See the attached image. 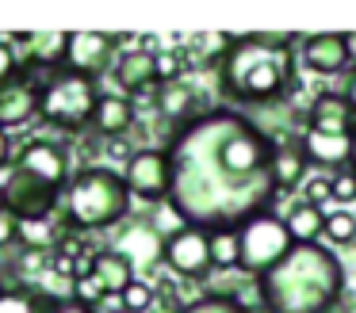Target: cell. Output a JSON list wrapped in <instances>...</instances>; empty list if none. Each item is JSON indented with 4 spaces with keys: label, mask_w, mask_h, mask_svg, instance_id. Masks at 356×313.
Wrapping results in <instances>:
<instances>
[{
    "label": "cell",
    "mask_w": 356,
    "mask_h": 313,
    "mask_svg": "<svg viewBox=\"0 0 356 313\" xmlns=\"http://www.w3.org/2000/svg\"><path fill=\"white\" fill-rule=\"evenodd\" d=\"M165 264L180 279H200L211 271V237L203 226H188L184 233L165 241Z\"/></svg>",
    "instance_id": "10"
},
{
    "label": "cell",
    "mask_w": 356,
    "mask_h": 313,
    "mask_svg": "<svg viewBox=\"0 0 356 313\" xmlns=\"http://www.w3.org/2000/svg\"><path fill=\"white\" fill-rule=\"evenodd\" d=\"M207 237H211V267H218V271H238V264H241L238 226H215V229H207Z\"/></svg>",
    "instance_id": "23"
},
{
    "label": "cell",
    "mask_w": 356,
    "mask_h": 313,
    "mask_svg": "<svg viewBox=\"0 0 356 313\" xmlns=\"http://www.w3.org/2000/svg\"><path fill=\"white\" fill-rule=\"evenodd\" d=\"M62 206V191L50 187L47 180H39L27 168H12L8 180H4V214H8L16 226L24 221H47L50 214Z\"/></svg>",
    "instance_id": "7"
},
{
    "label": "cell",
    "mask_w": 356,
    "mask_h": 313,
    "mask_svg": "<svg viewBox=\"0 0 356 313\" xmlns=\"http://www.w3.org/2000/svg\"><path fill=\"white\" fill-rule=\"evenodd\" d=\"M58 302H47L31 290H0V313H50Z\"/></svg>",
    "instance_id": "25"
},
{
    "label": "cell",
    "mask_w": 356,
    "mask_h": 313,
    "mask_svg": "<svg viewBox=\"0 0 356 313\" xmlns=\"http://www.w3.org/2000/svg\"><path fill=\"white\" fill-rule=\"evenodd\" d=\"M73 298L77 302H85V305H96V302H104V287L96 282V275L92 271H81V275H73Z\"/></svg>",
    "instance_id": "30"
},
{
    "label": "cell",
    "mask_w": 356,
    "mask_h": 313,
    "mask_svg": "<svg viewBox=\"0 0 356 313\" xmlns=\"http://www.w3.org/2000/svg\"><path fill=\"white\" fill-rule=\"evenodd\" d=\"M307 130L353 137L356 134V111L348 107V99L341 96V92H322L307 111Z\"/></svg>",
    "instance_id": "15"
},
{
    "label": "cell",
    "mask_w": 356,
    "mask_h": 313,
    "mask_svg": "<svg viewBox=\"0 0 356 313\" xmlns=\"http://www.w3.org/2000/svg\"><path fill=\"white\" fill-rule=\"evenodd\" d=\"M115 50H119L115 35H104V31H70V42H65V65L62 69L96 81L104 69L115 65V58H119Z\"/></svg>",
    "instance_id": "9"
},
{
    "label": "cell",
    "mask_w": 356,
    "mask_h": 313,
    "mask_svg": "<svg viewBox=\"0 0 356 313\" xmlns=\"http://www.w3.org/2000/svg\"><path fill=\"white\" fill-rule=\"evenodd\" d=\"M12 160V137H8V130H0V168Z\"/></svg>",
    "instance_id": "37"
},
{
    "label": "cell",
    "mask_w": 356,
    "mask_h": 313,
    "mask_svg": "<svg viewBox=\"0 0 356 313\" xmlns=\"http://www.w3.org/2000/svg\"><path fill=\"white\" fill-rule=\"evenodd\" d=\"M353 172H356V134H353Z\"/></svg>",
    "instance_id": "40"
},
{
    "label": "cell",
    "mask_w": 356,
    "mask_h": 313,
    "mask_svg": "<svg viewBox=\"0 0 356 313\" xmlns=\"http://www.w3.org/2000/svg\"><path fill=\"white\" fill-rule=\"evenodd\" d=\"M284 226L295 244H318V237L325 233V214H322V206L307 203V198H295L284 214Z\"/></svg>",
    "instance_id": "22"
},
{
    "label": "cell",
    "mask_w": 356,
    "mask_h": 313,
    "mask_svg": "<svg viewBox=\"0 0 356 313\" xmlns=\"http://www.w3.org/2000/svg\"><path fill=\"white\" fill-rule=\"evenodd\" d=\"M96 103H100V88L81 73L58 69L47 81H39V119L58 130L81 134L85 126H92Z\"/></svg>",
    "instance_id": "5"
},
{
    "label": "cell",
    "mask_w": 356,
    "mask_h": 313,
    "mask_svg": "<svg viewBox=\"0 0 356 313\" xmlns=\"http://www.w3.org/2000/svg\"><path fill=\"white\" fill-rule=\"evenodd\" d=\"M299 149H302V157H307V164H318V168H337V172H345V168L353 164V137H345V134L302 130Z\"/></svg>",
    "instance_id": "16"
},
{
    "label": "cell",
    "mask_w": 356,
    "mask_h": 313,
    "mask_svg": "<svg viewBox=\"0 0 356 313\" xmlns=\"http://www.w3.org/2000/svg\"><path fill=\"white\" fill-rule=\"evenodd\" d=\"M238 237H241V264H238V271L241 275H253V279L268 275L272 267H276L280 260L295 248V241H291V233H287L284 218L272 214V210L253 214L249 221H241Z\"/></svg>",
    "instance_id": "6"
},
{
    "label": "cell",
    "mask_w": 356,
    "mask_h": 313,
    "mask_svg": "<svg viewBox=\"0 0 356 313\" xmlns=\"http://www.w3.org/2000/svg\"><path fill=\"white\" fill-rule=\"evenodd\" d=\"M272 137H264L241 111H203L177 126L169 142L172 195L169 203L188 226H241L272 206L268 160Z\"/></svg>",
    "instance_id": "1"
},
{
    "label": "cell",
    "mask_w": 356,
    "mask_h": 313,
    "mask_svg": "<svg viewBox=\"0 0 356 313\" xmlns=\"http://www.w3.org/2000/svg\"><path fill=\"white\" fill-rule=\"evenodd\" d=\"M345 290V267L322 244H295L257 279L264 313H330Z\"/></svg>",
    "instance_id": "2"
},
{
    "label": "cell",
    "mask_w": 356,
    "mask_h": 313,
    "mask_svg": "<svg viewBox=\"0 0 356 313\" xmlns=\"http://www.w3.org/2000/svg\"><path fill=\"white\" fill-rule=\"evenodd\" d=\"M154 99H157V111H161V119H169V122L188 126L192 119H200V92H195L188 81L161 84Z\"/></svg>",
    "instance_id": "18"
},
{
    "label": "cell",
    "mask_w": 356,
    "mask_h": 313,
    "mask_svg": "<svg viewBox=\"0 0 356 313\" xmlns=\"http://www.w3.org/2000/svg\"><path fill=\"white\" fill-rule=\"evenodd\" d=\"M111 76H115V84L123 92H146L157 84V73H154V53L138 50V46H131V50H119L115 65H111Z\"/></svg>",
    "instance_id": "17"
},
{
    "label": "cell",
    "mask_w": 356,
    "mask_h": 313,
    "mask_svg": "<svg viewBox=\"0 0 356 313\" xmlns=\"http://www.w3.org/2000/svg\"><path fill=\"white\" fill-rule=\"evenodd\" d=\"M325 237H330L333 244H353L356 241V214L353 210H333L325 214Z\"/></svg>",
    "instance_id": "28"
},
{
    "label": "cell",
    "mask_w": 356,
    "mask_h": 313,
    "mask_svg": "<svg viewBox=\"0 0 356 313\" xmlns=\"http://www.w3.org/2000/svg\"><path fill=\"white\" fill-rule=\"evenodd\" d=\"M353 313H356V305H353Z\"/></svg>",
    "instance_id": "41"
},
{
    "label": "cell",
    "mask_w": 356,
    "mask_h": 313,
    "mask_svg": "<svg viewBox=\"0 0 356 313\" xmlns=\"http://www.w3.org/2000/svg\"><path fill=\"white\" fill-rule=\"evenodd\" d=\"M341 96H345L348 107L356 111V69H348V73H345V88H341Z\"/></svg>",
    "instance_id": "36"
},
{
    "label": "cell",
    "mask_w": 356,
    "mask_h": 313,
    "mask_svg": "<svg viewBox=\"0 0 356 313\" xmlns=\"http://www.w3.org/2000/svg\"><path fill=\"white\" fill-rule=\"evenodd\" d=\"M119 313H123V310H119Z\"/></svg>",
    "instance_id": "42"
},
{
    "label": "cell",
    "mask_w": 356,
    "mask_h": 313,
    "mask_svg": "<svg viewBox=\"0 0 356 313\" xmlns=\"http://www.w3.org/2000/svg\"><path fill=\"white\" fill-rule=\"evenodd\" d=\"M19 76V53L12 50L8 38H0V84H8Z\"/></svg>",
    "instance_id": "32"
},
{
    "label": "cell",
    "mask_w": 356,
    "mask_h": 313,
    "mask_svg": "<svg viewBox=\"0 0 356 313\" xmlns=\"http://www.w3.org/2000/svg\"><path fill=\"white\" fill-rule=\"evenodd\" d=\"M0 218H4V183H0Z\"/></svg>",
    "instance_id": "39"
},
{
    "label": "cell",
    "mask_w": 356,
    "mask_h": 313,
    "mask_svg": "<svg viewBox=\"0 0 356 313\" xmlns=\"http://www.w3.org/2000/svg\"><path fill=\"white\" fill-rule=\"evenodd\" d=\"M149 226H154L165 241H169V237H177V233H184V229H188V218L172 203H161V206H157V214L149 218Z\"/></svg>",
    "instance_id": "29"
},
{
    "label": "cell",
    "mask_w": 356,
    "mask_h": 313,
    "mask_svg": "<svg viewBox=\"0 0 356 313\" xmlns=\"http://www.w3.org/2000/svg\"><path fill=\"white\" fill-rule=\"evenodd\" d=\"M345 42H348V61L356 65V31H353V35H345Z\"/></svg>",
    "instance_id": "38"
},
{
    "label": "cell",
    "mask_w": 356,
    "mask_h": 313,
    "mask_svg": "<svg viewBox=\"0 0 356 313\" xmlns=\"http://www.w3.org/2000/svg\"><path fill=\"white\" fill-rule=\"evenodd\" d=\"M104 153L115 157V160H131L134 157V149L127 145V137H104Z\"/></svg>",
    "instance_id": "33"
},
{
    "label": "cell",
    "mask_w": 356,
    "mask_h": 313,
    "mask_svg": "<svg viewBox=\"0 0 356 313\" xmlns=\"http://www.w3.org/2000/svg\"><path fill=\"white\" fill-rule=\"evenodd\" d=\"M19 168L35 172L39 180H47L50 187H58V191H65V183H70V153L58 142H42V137L27 142L24 149H19Z\"/></svg>",
    "instance_id": "12"
},
{
    "label": "cell",
    "mask_w": 356,
    "mask_h": 313,
    "mask_svg": "<svg viewBox=\"0 0 356 313\" xmlns=\"http://www.w3.org/2000/svg\"><path fill=\"white\" fill-rule=\"evenodd\" d=\"M88 271L96 275V282L104 287V294H123L127 287L134 282V267L127 256H119L115 248H100L88 264Z\"/></svg>",
    "instance_id": "20"
},
{
    "label": "cell",
    "mask_w": 356,
    "mask_h": 313,
    "mask_svg": "<svg viewBox=\"0 0 356 313\" xmlns=\"http://www.w3.org/2000/svg\"><path fill=\"white\" fill-rule=\"evenodd\" d=\"M111 248H115L119 256L131 260L134 271H149L154 264H165V237L157 233L149 221H134V226H127Z\"/></svg>",
    "instance_id": "13"
},
{
    "label": "cell",
    "mask_w": 356,
    "mask_h": 313,
    "mask_svg": "<svg viewBox=\"0 0 356 313\" xmlns=\"http://www.w3.org/2000/svg\"><path fill=\"white\" fill-rule=\"evenodd\" d=\"M39 115V81L19 73L16 81L0 84V130L24 126Z\"/></svg>",
    "instance_id": "14"
},
{
    "label": "cell",
    "mask_w": 356,
    "mask_h": 313,
    "mask_svg": "<svg viewBox=\"0 0 356 313\" xmlns=\"http://www.w3.org/2000/svg\"><path fill=\"white\" fill-rule=\"evenodd\" d=\"M184 69H188V53H184V46H165V50H157V53H154L157 88H161V84H177V81H184Z\"/></svg>",
    "instance_id": "24"
},
{
    "label": "cell",
    "mask_w": 356,
    "mask_h": 313,
    "mask_svg": "<svg viewBox=\"0 0 356 313\" xmlns=\"http://www.w3.org/2000/svg\"><path fill=\"white\" fill-rule=\"evenodd\" d=\"M50 313H96V310H92V305H85V302H77V298H62Z\"/></svg>",
    "instance_id": "35"
},
{
    "label": "cell",
    "mask_w": 356,
    "mask_h": 313,
    "mask_svg": "<svg viewBox=\"0 0 356 313\" xmlns=\"http://www.w3.org/2000/svg\"><path fill=\"white\" fill-rule=\"evenodd\" d=\"M123 183L138 203H169L172 195V157L169 149H134L123 168Z\"/></svg>",
    "instance_id": "8"
},
{
    "label": "cell",
    "mask_w": 356,
    "mask_h": 313,
    "mask_svg": "<svg viewBox=\"0 0 356 313\" xmlns=\"http://www.w3.org/2000/svg\"><path fill=\"white\" fill-rule=\"evenodd\" d=\"M131 210V191H127L123 176L115 168H81V172L70 176L62 191V214L65 226L81 229V233H96V229L119 226Z\"/></svg>",
    "instance_id": "4"
},
{
    "label": "cell",
    "mask_w": 356,
    "mask_h": 313,
    "mask_svg": "<svg viewBox=\"0 0 356 313\" xmlns=\"http://www.w3.org/2000/svg\"><path fill=\"white\" fill-rule=\"evenodd\" d=\"M302 176H307V157H302L299 149V137L295 142H284L272 149V160H268V180L272 187L280 191H295V183H302Z\"/></svg>",
    "instance_id": "19"
},
{
    "label": "cell",
    "mask_w": 356,
    "mask_h": 313,
    "mask_svg": "<svg viewBox=\"0 0 356 313\" xmlns=\"http://www.w3.org/2000/svg\"><path fill=\"white\" fill-rule=\"evenodd\" d=\"M180 313H253V310H245L241 298H226V294H215V290H211V294L188 302Z\"/></svg>",
    "instance_id": "27"
},
{
    "label": "cell",
    "mask_w": 356,
    "mask_h": 313,
    "mask_svg": "<svg viewBox=\"0 0 356 313\" xmlns=\"http://www.w3.org/2000/svg\"><path fill=\"white\" fill-rule=\"evenodd\" d=\"M222 92L241 107H268L295 84V38L287 31H257L230 42L222 58Z\"/></svg>",
    "instance_id": "3"
},
{
    "label": "cell",
    "mask_w": 356,
    "mask_h": 313,
    "mask_svg": "<svg viewBox=\"0 0 356 313\" xmlns=\"http://www.w3.org/2000/svg\"><path fill=\"white\" fill-rule=\"evenodd\" d=\"M119 302H123V313H149L157 305V287L146 279H134L131 287L119 294Z\"/></svg>",
    "instance_id": "26"
},
{
    "label": "cell",
    "mask_w": 356,
    "mask_h": 313,
    "mask_svg": "<svg viewBox=\"0 0 356 313\" xmlns=\"http://www.w3.org/2000/svg\"><path fill=\"white\" fill-rule=\"evenodd\" d=\"M134 126V103L127 96H100L92 115V130L100 137H127V130Z\"/></svg>",
    "instance_id": "21"
},
{
    "label": "cell",
    "mask_w": 356,
    "mask_h": 313,
    "mask_svg": "<svg viewBox=\"0 0 356 313\" xmlns=\"http://www.w3.org/2000/svg\"><path fill=\"white\" fill-rule=\"evenodd\" d=\"M299 61L310 69V73L318 76H341L348 73V42L345 35H337V31H322V35H307L299 46Z\"/></svg>",
    "instance_id": "11"
},
{
    "label": "cell",
    "mask_w": 356,
    "mask_h": 313,
    "mask_svg": "<svg viewBox=\"0 0 356 313\" xmlns=\"http://www.w3.org/2000/svg\"><path fill=\"white\" fill-rule=\"evenodd\" d=\"M330 198H337V203H356V172L353 168H345V172H337L330 180Z\"/></svg>",
    "instance_id": "31"
},
{
    "label": "cell",
    "mask_w": 356,
    "mask_h": 313,
    "mask_svg": "<svg viewBox=\"0 0 356 313\" xmlns=\"http://www.w3.org/2000/svg\"><path fill=\"white\" fill-rule=\"evenodd\" d=\"M302 198H307V203H322V198H330V180H325V176H322V180H310L307 183V195H302Z\"/></svg>",
    "instance_id": "34"
}]
</instances>
